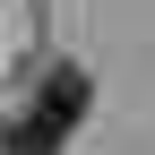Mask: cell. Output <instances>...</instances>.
<instances>
[{"instance_id": "1", "label": "cell", "mask_w": 155, "mask_h": 155, "mask_svg": "<svg viewBox=\"0 0 155 155\" xmlns=\"http://www.w3.org/2000/svg\"><path fill=\"white\" fill-rule=\"evenodd\" d=\"M86 121V69H52L43 86H35V104L9 121V155H61L69 147V129Z\"/></svg>"}]
</instances>
